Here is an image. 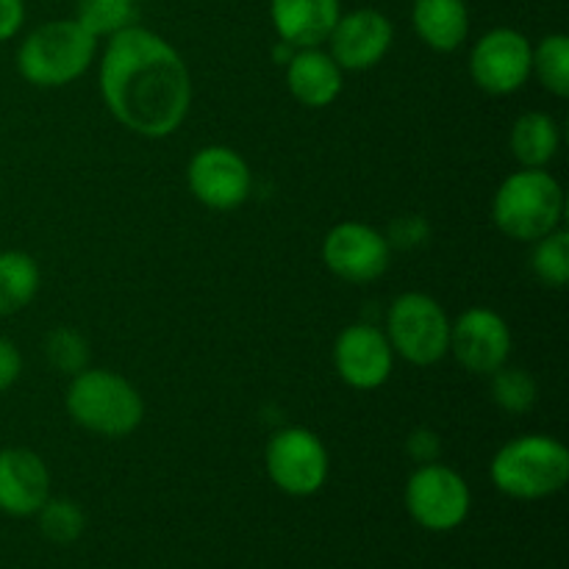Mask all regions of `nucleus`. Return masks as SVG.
Returning a JSON list of instances; mask_svg holds the SVG:
<instances>
[{
	"label": "nucleus",
	"mask_w": 569,
	"mask_h": 569,
	"mask_svg": "<svg viewBox=\"0 0 569 569\" xmlns=\"http://www.w3.org/2000/svg\"><path fill=\"white\" fill-rule=\"evenodd\" d=\"M392 244L365 222H339L322 239V261L348 283H372L389 270Z\"/></svg>",
	"instance_id": "10"
},
{
	"label": "nucleus",
	"mask_w": 569,
	"mask_h": 569,
	"mask_svg": "<svg viewBox=\"0 0 569 569\" xmlns=\"http://www.w3.org/2000/svg\"><path fill=\"white\" fill-rule=\"evenodd\" d=\"M539 387L531 372L517 370V367H500L492 372V400L498 409L509 415H526L537 406Z\"/></svg>",
	"instance_id": "24"
},
{
	"label": "nucleus",
	"mask_w": 569,
	"mask_h": 569,
	"mask_svg": "<svg viewBox=\"0 0 569 569\" xmlns=\"http://www.w3.org/2000/svg\"><path fill=\"white\" fill-rule=\"evenodd\" d=\"M48 498L50 472L42 456L26 448L0 450V511L11 517H31Z\"/></svg>",
	"instance_id": "15"
},
{
	"label": "nucleus",
	"mask_w": 569,
	"mask_h": 569,
	"mask_svg": "<svg viewBox=\"0 0 569 569\" xmlns=\"http://www.w3.org/2000/svg\"><path fill=\"white\" fill-rule=\"evenodd\" d=\"M37 515L42 533L56 545H72L83 533V526H87L78 503L67 498H48Z\"/></svg>",
	"instance_id": "25"
},
{
	"label": "nucleus",
	"mask_w": 569,
	"mask_h": 569,
	"mask_svg": "<svg viewBox=\"0 0 569 569\" xmlns=\"http://www.w3.org/2000/svg\"><path fill=\"white\" fill-rule=\"evenodd\" d=\"M511 153L528 170H539V167L550 164L559 153L561 133L559 126L545 111H526L511 126Z\"/></svg>",
	"instance_id": "19"
},
{
	"label": "nucleus",
	"mask_w": 569,
	"mask_h": 569,
	"mask_svg": "<svg viewBox=\"0 0 569 569\" xmlns=\"http://www.w3.org/2000/svg\"><path fill=\"white\" fill-rule=\"evenodd\" d=\"M39 292V267L22 250L0 253V317L26 309Z\"/></svg>",
	"instance_id": "20"
},
{
	"label": "nucleus",
	"mask_w": 569,
	"mask_h": 569,
	"mask_svg": "<svg viewBox=\"0 0 569 569\" xmlns=\"http://www.w3.org/2000/svg\"><path fill=\"white\" fill-rule=\"evenodd\" d=\"M267 476L281 492L292 498H309L328 481V450L309 428H281L270 437L264 450Z\"/></svg>",
	"instance_id": "7"
},
{
	"label": "nucleus",
	"mask_w": 569,
	"mask_h": 569,
	"mask_svg": "<svg viewBox=\"0 0 569 569\" xmlns=\"http://www.w3.org/2000/svg\"><path fill=\"white\" fill-rule=\"evenodd\" d=\"M44 356H48L50 367L67 376H78L81 370H87L89 361V345L72 328H53L44 339Z\"/></svg>",
	"instance_id": "26"
},
{
	"label": "nucleus",
	"mask_w": 569,
	"mask_h": 569,
	"mask_svg": "<svg viewBox=\"0 0 569 569\" xmlns=\"http://www.w3.org/2000/svg\"><path fill=\"white\" fill-rule=\"evenodd\" d=\"M470 487L465 478L439 461L420 465L406 481V509L426 531H453L470 515Z\"/></svg>",
	"instance_id": "8"
},
{
	"label": "nucleus",
	"mask_w": 569,
	"mask_h": 569,
	"mask_svg": "<svg viewBox=\"0 0 569 569\" xmlns=\"http://www.w3.org/2000/svg\"><path fill=\"white\" fill-rule=\"evenodd\" d=\"M395 39V28L389 17L378 9H353L348 14H339L328 44H331V59L342 70L361 72L376 67L389 53Z\"/></svg>",
	"instance_id": "14"
},
{
	"label": "nucleus",
	"mask_w": 569,
	"mask_h": 569,
	"mask_svg": "<svg viewBox=\"0 0 569 569\" xmlns=\"http://www.w3.org/2000/svg\"><path fill=\"white\" fill-rule=\"evenodd\" d=\"M531 42L517 28H492L470 53V76L489 94H515L531 78Z\"/></svg>",
	"instance_id": "9"
},
{
	"label": "nucleus",
	"mask_w": 569,
	"mask_h": 569,
	"mask_svg": "<svg viewBox=\"0 0 569 569\" xmlns=\"http://www.w3.org/2000/svg\"><path fill=\"white\" fill-rule=\"evenodd\" d=\"M98 53V39L78 20H53L22 39L17 70L39 89L67 87L89 70Z\"/></svg>",
	"instance_id": "5"
},
{
	"label": "nucleus",
	"mask_w": 569,
	"mask_h": 569,
	"mask_svg": "<svg viewBox=\"0 0 569 569\" xmlns=\"http://www.w3.org/2000/svg\"><path fill=\"white\" fill-rule=\"evenodd\" d=\"M26 22V3L22 0H0V42L14 37Z\"/></svg>",
	"instance_id": "30"
},
{
	"label": "nucleus",
	"mask_w": 569,
	"mask_h": 569,
	"mask_svg": "<svg viewBox=\"0 0 569 569\" xmlns=\"http://www.w3.org/2000/svg\"><path fill=\"white\" fill-rule=\"evenodd\" d=\"M72 422L106 439H122L144 420V400L131 381L111 370H81L67 387Z\"/></svg>",
	"instance_id": "3"
},
{
	"label": "nucleus",
	"mask_w": 569,
	"mask_h": 569,
	"mask_svg": "<svg viewBox=\"0 0 569 569\" xmlns=\"http://www.w3.org/2000/svg\"><path fill=\"white\" fill-rule=\"evenodd\" d=\"M531 270L545 287L565 289L569 281V233L556 228L548 237L533 242Z\"/></svg>",
	"instance_id": "23"
},
{
	"label": "nucleus",
	"mask_w": 569,
	"mask_h": 569,
	"mask_svg": "<svg viewBox=\"0 0 569 569\" xmlns=\"http://www.w3.org/2000/svg\"><path fill=\"white\" fill-rule=\"evenodd\" d=\"M472 376H492L511 356V328L498 311L472 306L450 322V350Z\"/></svg>",
	"instance_id": "11"
},
{
	"label": "nucleus",
	"mask_w": 569,
	"mask_h": 569,
	"mask_svg": "<svg viewBox=\"0 0 569 569\" xmlns=\"http://www.w3.org/2000/svg\"><path fill=\"white\" fill-rule=\"evenodd\" d=\"M387 339L400 359L415 367H431L448 356L450 320L431 295L406 292L389 306Z\"/></svg>",
	"instance_id": "6"
},
{
	"label": "nucleus",
	"mask_w": 569,
	"mask_h": 569,
	"mask_svg": "<svg viewBox=\"0 0 569 569\" xmlns=\"http://www.w3.org/2000/svg\"><path fill=\"white\" fill-rule=\"evenodd\" d=\"M76 20L94 39L114 37L137 20V0H78Z\"/></svg>",
	"instance_id": "22"
},
{
	"label": "nucleus",
	"mask_w": 569,
	"mask_h": 569,
	"mask_svg": "<svg viewBox=\"0 0 569 569\" xmlns=\"http://www.w3.org/2000/svg\"><path fill=\"white\" fill-rule=\"evenodd\" d=\"M406 453L417 461V465H431L442 453V439L431 428H417L406 439Z\"/></svg>",
	"instance_id": "27"
},
{
	"label": "nucleus",
	"mask_w": 569,
	"mask_h": 569,
	"mask_svg": "<svg viewBox=\"0 0 569 569\" xmlns=\"http://www.w3.org/2000/svg\"><path fill=\"white\" fill-rule=\"evenodd\" d=\"M565 217V189L545 167L511 172L492 200V220L515 242H537Z\"/></svg>",
	"instance_id": "4"
},
{
	"label": "nucleus",
	"mask_w": 569,
	"mask_h": 569,
	"mask_svg": "<svg viewBox=\"0 0 569 569\" xmlns=\"http://www.w3.org/2000/svg\"><path fill=\"white\" fill-rule=\"evenodd\" d=\"M495 489L515 500H542L569 481V450L561 439L526 433L506 442L489 465Z\"/></svg>",
	"instance_id": "2"
},
{
	"label": "nucleus",
	"mask_w": 569,
	"mask_h": 569,
	"mask_svg": "<svg viewBox=\"0 0 569 569\" xmlns=\"http://www.w3.org/2000/svg\"><path fill=\"white\" fill-rule=\"evenodd\" d=\"M22 372V356L11 339L0 337V392L11 389Z\"/></svg>",
	"instance_id": "29"
},
{
	"label": "nucleus",
	"mask_w": 569,
	"mask_h": 569,
	"mask_svg": "<svg viewBox=\"0 0 569 569\" xmlns=\"http://www.w3.org/2000/svg\"><path fill=\"white\" fill-rule=\"evenodd\" d=\"M100 94L111 117L144 139H164L192 106V76L176 48L148 28L109 37L100 61Z\"/></svg>",
	"instance_id": "1"
},
{
	"label": "nucleus",
	"mask_w": 569,
	"mask_h": 569,
	"mask_svg": "<svg viewBox=\"0 0 569 569\" xmlns=\"http://www.w3.org/2000/svg\"><path fill=\"white\" fill-rule=\"evenodd\" d=\"M345 70L320 48H300L287 64V87L306 109H326L342 94Z\"/></svg>",
	"instance_id": "17"
},
{
	"label": "nucleus",
	"mask_w": 569,
	"mask_h": 569,
	"mask_svg": "<svg viewBox=\"0 0 569 569\" xmlns=\"http://www.w3.org/2000/svg\"><path fill=\"white\" fill-rule=\"evenodd\" d=\"M187 181L194 198L214 211H231L242 206L253 187L248 161L226 144L200 148L189 161Z\"/></svg>",
	"instance_id": "12"
},
{
	"label": "nucleus",
	"mask_w": 569,
	"mask_h": 569,
	"mask_svg": "<svg viewBox=\"0 0 569 569\" xmlns=\"http://www.w3.org/2000/svg\"><path fill=\"white\" fill-rule=\"evenodd\" d=\"M395 350L389 345L387 331L367 322H356V326L345 328L333 342V367H337L339 378L353 389H370L383 387L392 376Z\"/></svg>",
	"instance_id": "13"
},
{
	"label": "nucleus",
	"mask_w": 569,
	"mask_h": 569,
	"mask_svg": "<svg viewBox=\"0 0 569 569\" xmlns=\"http://www.w3.org/2000/svg\"><path fill=\"white\" fill-rule=\"evenodd\" d=\"M339 14V0H270V20L278 39L298 50L328 42Z\"/></svg>",
	"instance_id": "16"
},
{
	"label": "nucleus",
	"mask_w": 569,
	"mask_h": 569,
	"mask_svg": "<svg viewBox=\"0 0 569 569\" xmlns=\"http://www.w3.org/2000/svg\"><path fill=\"white\" fill-rule=\"evenodd\" d=\"M428 239V222L422 217H400V220L392 222L389 228L387 242L395 244V248H415V244H422Z\"/></svg>",
	"instance_id": "28"
},
{
	"label": "nucleus",
	"mask_w": 569,
	"mask_h": 569,
	"mask_svg": "<svg viewBox=\"0 0 569 569\" xmlns=\"http://www.w3.org/2000/svg\"><path fill=\"white\" fill-rule=\"evenodd\" d=\"M531 72L556 98L569 94V39L565 33H548L531 53Z\"/></svg>",
	"instance_id": "21"
},
{
	"label": "nucleus",
	"mask_w": 569,
	"mask_h": 569,
	"mask_svg": "<svg viewBox=\"0 0 569 569\" xmlns=\"http://www.w3.org/2000/svg\"><path fill=\"white\" fill-rule=\"evenodd\" d=\"M411 22L417 37L437 53H453L470 33V11L465 0H415Z\"/></svg>",
	"instance_id": "18"
}]
</instances>
